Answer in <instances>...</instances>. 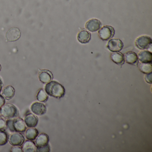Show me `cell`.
I'll return each instance as SVG.
<instances>
[{"instance_id":"cell-1","label":"cell","mask_w":152,"mask_h":152,"mask_svg":"<svg viewBox=\"0 0 152 152\" xmlns=\"http://www.w3.org/2000/svg\"><path fill=\"white\" fill-rule=\"evenodd\" d=\"M45 91L49 96L58 99L64 97L65 93L64 86L55 81L48 83L45 86Z\"/></svg>"},{"instance_id":"cell-2","label":"cell","mask_w":152,"mask_h":152,"mask_svg":"<svg viewBox=\"0 0 152 152\" xmlns=\"http://www.w3.org/2000/svg\"><path fill=\"white\" fill-rule=\"evenodd\" d=\"M6 124L7 128L11 132H24L26 129L24 121L20 118L8 119Z\"/></svg>"},{"instance_id":"cell-3","label":"cell","mask_w":152,"mask_h":152,"mask_svg":"<svg viewBox=\"0 0 152 152\" xmlns=\"http://www.w3.org/2000/svg\"><path fill=\"white\" fill-rule=\"evenodd\" d=\"M0 115L5 119H12L17 116L18 110L14 105L7 103L0 108Z\"/></svg>"},{"instance_id":"cell-4","label":"cell","mask_w":152,"mask_h":152,"mask_svg":"<svg viewBox=\"0 0 152 152\" xmlns=\"http://www.w3.org/2000/svg\"><path fill=\"white\" fill-rule=\"evenodd\" d=\"M114 34V29L110 26H104L99 31V38L104 41L110 39L113 37Z\"/></svg>"},{"instance_id":"cell-5","label":"cell","mask_w":152,"mask_h":152,"mask_svg":"<svg viewBox=\"0 0 152 152\" xmlns=\"http://www.w3.org/2000/svg\"><path fill=\"white\" fill-rule=\"evenodd\" d=\"M152 39L148 36H141L138 38L135 41L136 47L140 50L148 49L152 44Z\"/></svg>"},{"instance_id":"cell-6","label":"cell","mask_w":152,"mask_h":152,"mask_svg":"<svg viewBox=\"0 0 152 152\" xmlns=\"http://www.w3.org/2000/svg\"><path fill=\"white\" fill-rule=\"evenodd\" d=\"M123 48V43L119 39H112L107 43V48L112 52H119Z\"/></svg>"},{"instance_id":"cell-7","label":"cell","mask_w":152,"mask_h":152,"mask_svg":"<svg viewBox=\"0 0 152 152\" xmlns=\"http://www.w3.org/2000/svg\"><path fill=\"white\" fill-rule=\"evenodd\" d=\"M10 143L13 146H21L25 141L24 137L19 132H14L10 134L8 139Z\"/></svg>"},{"instance_id":"cell-8","label":"cell","mask_w":152,"mask_h":152,"mask_svg":"<svg viewBox=\"0 0 152 152\" xmlns=\"http://www.w3.org/2000/svg\"><path fill=\"white\" fill-rule=\"evenodd\" d=\"M31 109L34 114L37 115H43L47 111L45 105L39 102L33 103L31 106Z\"/></svg>"},{"instance_id":"cell-9","label":"cell","mask_w":152,"mask_h":152,"mask_svg":"<svg viewBox=\"0 0 152 152\" xmlns=\"http://www.w3.org/2000/svg\"><path fill=\"white\" fill-rule=\"evenodd\" d=\"M102 24L100 21L96 19L89 20L86 24V28L91 32L97 31L101 28Z\"/></svg>"},{"instance_id":"cell-10","label":"cell","mask_w":152,"mask_h":152,"mask_svg":"<svg viewBox=\"0 0 152 152\" xmlns=\"http://www.w3.org/2000/svg\"><path fill=\"white\" fill-rule=\"evenodd\" d=\"M21 36V32L17 28H12L9 30L6 34V37L8 41L13 42L17 40Z\"/></svg>"},{"instance_id":"cell-11","label":"cell","mask_w":152,"mask_h":152,"mask_svg":"<svg viewBox=\"0 0 152 152\" xmlns=\"http://www.w3.org/2000/svg\"><path fill=\"white\" fill-rule=\"evenodd\" d=\"M26 124L29 128H34L38 124L39 119L38 117L32 113L27 114L24 118Z\"/></svg>"},{"instance_id":"cell-12","label":"cell","mask_w":152,"mask_h":152,"mask_svg":"<svg viewBox=\"0 0 152 152\" xmlns=\"http://www.w3.org/2000/svg\"><path fill=\"white\" fill-rule=\"evenodd\" d=\"M39 80L43 83H48L53 79V75L51 72L48 70H42L39 73Z\"/></svg>"},{"instance_id":"cell-13","label":"cell","mask_w":152,"mask_h":152,"mask_svg":"<svg viewBox=\"0 0 152 152\" xmlns=\"http://www.w3.org/2000/svg\"><path fill=\"white\" fill-rule=\"evenodd\" d=\"M35 145L36 147H42L48 144L49 138L48 136L46 133H42L38 135L35 139Z\"/></svg>"},{"instance_id":"cell-14","label":"cell","mask_w":152,"mask_h":152,"mask_svg":"<svg viewBox=\"0 0 152 152\" xmlns=\"http://www.w3.org/2000/svg\"><path fill=\"white\" fill-rule=\"evenodd\" d=\"M124 60L129 64L136 65L138 63V58L136 53L132 51H129L124 55Z\"/></svg>"},{"instance_id":"cell-15","label":"cell","mask_w":152,"mask_h":152,"mask_svg":"<svg viewBox=\"0 0 152 152\" xmlns=\"http://www.w3.org/2000/svg\"><path fill=\"white\" fill-rule=\"evenodd\" d=\"M140 61L142 63H151L152 60V54L151 52L147 50L140 51L138 55Z\"/></svg>"},{"instance_id":"cell-16","label":"cell","mask_w":152,"mask_h":152,"mask_svg":"<svg viewBox=\"0 0 152 152\" xmlns=\"http://www.w3.org/2000/svg\"><path fill=\"white\" fill-rule=\"evenodd\" d=\"M78 40L79 42L82 44L88 43L91 39V34L90 33L85 30L81 31L78 34Z\"/></svg>"},{"instance_id":"cell-17","label":"cell","mask_w":152,"mask_h":152,"mask_svg":"<svg viewBox=\"0 0 152 152\" xmlns=\"http://www.w3.org/2000/svg\"><path fill=\"white\" fill-rule=\"evenodd\" d=\"M23 145V152H37V147L35 143L31 140H27Z\"/></svg>"},{"instance_id":"cell-18","label":"cell","mask_w":152,"mask_h":152,"mask_svg":"<svg viewBox=\"0 0 152 152\" xmlns=\"http://www.w3.org/2000/svg\"><path fill=\"white\" fill-rule=\"evenodd\" d=\"M15 90L11 86H7L5 87L2 91L3 97L7 100L11 99L14 96Z\"/></svg>"},{"instance_id":"cell-19","label":"cell","mask_w":152,"mask_h":152,"mask_svg":"<svg viewBox=\"0 0 152 152\" xmlns=\"http://www.w3.org/2000/svg\"><path fill=\"white\" fill-rule=\"evenodd\" d=\"M111 58L113 62L119 65H122L124 64V57L121 53L117 52L112 53L111 55Z\"/></svg>"},{"instance_id":"cell-20","label":"cell","mask_w":152,"mask_h":152,"mask_svg":"<svg viewBox=\"0 0 152 152\" xmlns=\"http://www.w3.org/2000/svg\"><path fill=\"white\" fill-rule=\"evenodd\" d=\"M39 135V131L34 128H30L26 132V137L28 140H34Z\"/></svg>"},{"instance_id":"cell-21","label":"cell","mask_w":152,"mask_h":152,"mask_svg":"<svg viewBox=\"0 0 152 152\" xmlns=\"http://www.w3.org/2000/svg\"><path fill=\"white\" fill-rule=\"evenodd\" d=\"M138 66L140 70L143 73L149 74L152 72V66L151 63H138Z\"/></svg>"},{"instance_id":"cell-22","label":"cell","mask_w":152,"mask_h":152,"mask_svg":"<svg viewBox=\"0 0 152 152\" xmlns=\"http://www.w3.org/2000/svg\"><path fill=\"white\" fill-rule=\"evenodd\" d=\"M36 98L40 102H45L48 99V96L43 89H41L37 93Z\"/></svg>"},{"instance_id":"cell-23","label":"cell","mask_w":152,"mask_h":152,"mask_svg":"<svg viewBox=\"0 0 152 152\" xmlns=\"http://www.w3.org/2000/svg\"><path fill=\"white\" fill-rule=\"evenodd\" d=\"M8 133L5 130H0V146L6 145L8 142Z\"/></svg>"},{"instance_id":"cell-24","label":"cell","mask_w":152,"mask_h":152,"mask_svg":"<svg viewBox=\"0 0 152 152\" xmlns=\"http://www.w3.org/2000/svg\"><path fill=\"white\" fill-rule=\"evenodd\" d=\"M50 151V147L48 144L47 145L42 147H37V152H49Z\"/></svg>"},{"instance_id":"cell-25","label":"cell","mask_w":152,"mask_h":152,"mask_svg":"<svg viewBox=\"0 0 152 152\" xmlns=\"http://www.w3.org/2000/svg\"><path fill=\"white\" fill-rule=\"evenodd\" d=\"M7 129L6 121L2 118H0V130H5Z\"/></svg>"},{"instance_id":"cell-26","label":"cell","mask_w":152,"mask_h":152,"mask_svg":"<svg viewBox=\"0 0 152 152\" xmlns=\"http://www.w3.org/2000/svg\"><path fill=\"white\" fill-rule=\"evenodd\" d=\"M11 151L12 152H22L23 149L19 146H14V147L11 148Z\"/></svg>"},{"instance_id":"cell-27","label":"cell","mask_w":152,"mask_h":152,"mask_svg":"<svg viewBox=\"0 0 152 152\" xmlns=\"http://www.w3.org/2000/svg\"><path fill=\"white\" fill-rule=\"evenodd\" d=\"M145 80L147 83L151 84L152 83V73L147 74L145 76Z\"/></svg>"},{"instance_id":"cell-28","label":"cell","mask_w":152,"mask_h":152,"mask_svg":"<svg viewBox=\"0 0 152 152\" xmlns=\"http://www.w3.org/2000/svg\"><path fill=\"white\" fill-rule=\"evenodd\" d=\"M6 100L2 95H0V108L5 104Z\"/></svg>"},{"instance_id":"cell-29","label":"cell","mask_w":152,"mask_h":152,"mask_svg":"<svg viewBox=\"0 0 152 152\" xmlns=\"http://www.w3.org/2000/svg\"><path fill=\"white\" fill-rule=\"evenodd\" d=\"M2 86H3V83H2L1 79L0 78V92H1V89H2Z\"/></svg>"},{"instance_id":"cell-30","label":"cell","mask_w":152,"mask_h":152,"mask_svg":"<svg viewBox=\"0 0 152 152\" xmlns=\"http://www.w3.org/2000/svg\"><path fill=\"white\" fill-rule=\"evenodd\" d=\"M1 65H0V71H1Z\"/></svg>"}]
</instances>
